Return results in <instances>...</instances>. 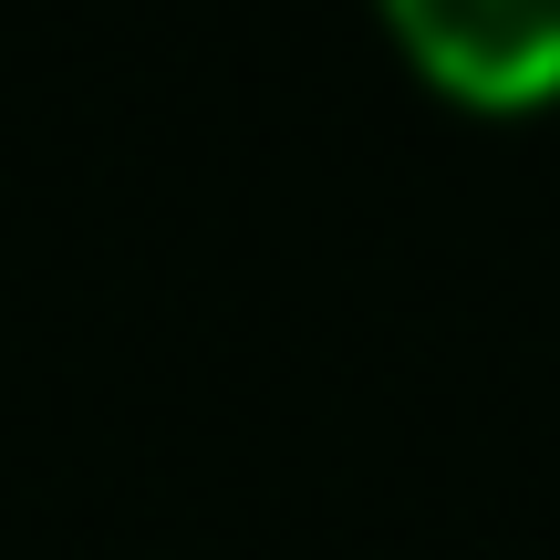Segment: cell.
Listing matches in <instances>:
<instances>
[{
  "label": "cell",
  "instance_id": "cell-1",
  "mask_svg": "<svg viewBox=\"0 0 560 560\" xmlns=\"http://www.w3.org/2000/svg\"><path fill=\"white\" fill-rule=\"evenodd\" d=\"M384 32L446 104H560V0H384Z\"/></svg>",
  "mask_w": 560,
  "mask_h": 560
}]
</instances>
